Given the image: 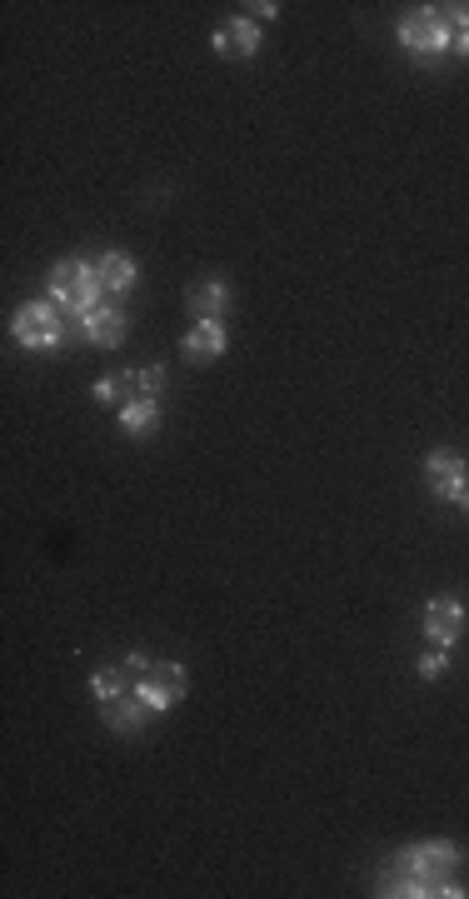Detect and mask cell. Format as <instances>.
I'll return each instance as SVG.
<instances>
[{
    "label": "cell",
    "instance_id": "cell-7",
    "mask_svg": "<svg viewBox=\"0 0 469 899\" xmlns=\"http://www.w3.org/2000/svg\"><path fill=\"white\" fill-rule=\"evenodd\" d=\"M155 710L141 700L135 690H125L121 700H110V704H100V725L105 730H115V735H141L145 730V720H150Z\"/></svg>",
    "mask_w": 469,
    "mask_h": 899
},
{
    "label": "cell",
    "instance_id": "cell-15",
    "mask_svg": "<svg viewBox=\"0 0 469 899\" xmlns=\"http://www.w3.org/2000/svg\"><path fill=\"white\" fill-rule=\"evenodd\" d=\"M131 690L141 694L145 704H150L155 715H165V710H175V704H180V694H175V690H170V684H165V680H155V675H141V680H135Z\"/></svg>",
    "mask_w": 469,
    "mask_h": 899
},
{
    "label": "cell",
    "instance_id": "cell-4",
    "mask_svg": "<svg viewBox=\"0 0 469 899\" xmlns=\"http://www.w3.org/2000/svg\"><path fill=\"white\" fill-rule=\"evenodd\" d=\"M394 35H400V45L415 55V61H439V55L455 45V35H449V25L439 21L435 6H420V11H410Z\"/></svg>",
    "mask_w": 469,
    "mask_h": 899
},
{
    "label": "cell",
    "instance_id": "cell-21",
    "mask_svg": "<svg viewBox=\"0 0 469 899\" xmlns=\"http://www.w3.org/2000/svg\"><path fill=\"white\" fill-rule=\"evenodd\" d=\"M125 670H131L135 680H141V675H150V670H155V660H150L145 650H131V655H125Z\"/></svg>",
    "mask_w": 469,
    "mask_h": 899
},
{
    "label": "cell",
    "instance_id": "cell-1",
    "mask_svg": "<svg viewBox=\"0 0 469 899\" xmlns=\"http://www.w3.org/2000/svg\"><path fill=\"white\" fill-rule=\"evenodd\" d=\"M459 845L455 840H420V845H404L400 855H394L390 875L380 879V895L390 899H465L469 889L455 879L459 869Z\"/></svg>",
    "mask_w": 469,
    "mask_h": 899
},
{
    "label": "cell",
    "instance_id": "cell-10",
    "mask_svg": "<svg viewBox=\"0 0 469 899\" xmlns=\"http://www.w3.org/2000/svg\"><path fill=\"white\" fill-rule=\"evenodd\" d=\"M230 310V285L220 275H205L200 285H190V315L196 320H225Z\"/></svg>",
    "mask_w": 469,
    "mask_h": 899
},
{
    "label": "cell",
    "instance_id": "cell-12",
    "mask_svg": "<svg viewBox=\"0 0 469 899\" xmlns=\"http://www.w3.org/2000/svg\"><path fill=\"white\" fill-rule=\"evenodd\" d=\"M115 415H121V430L131 435V440H150L155 425H160V401H150V395H131Z\"/></svg>",
    "mask_w": 469,
    "mask_h": 899
},
{
    "label": "cell",
    "instance_id": "cell-14",
    "mask_svg": "<svg viewBox=\"0 0 469 899\" xmlns=\"http://www.w3.org/2000/svg\"><path fill=\"white\" fill-rule=\"evenodd\" d=\"M135 684V675L125 670V665H100L96 675H90V694H96V704H110V700H121L125 690Z\"/></svg>",
    "mask_w": 469,
    "mask_h": 899
},
{
    "label": "cell",
    "instance_id": "cell-8",
    "mask_svg": "<svg viewBox=\"0 0 469 899\" xmlns=\"http://www.w3.org/2000/svg\"><path fill=\"white\" fill-rule=\"evenodd\" d=\"M125 326H131V320H125V310L105 300L100 310H90L86 320H80V336H86L90 346H100V350H115V346H125Z\"/></svg>",
    "mask_w": 469,
    "mask_h": 899
},
{
    "label": "cell",
    "instance_id": "cell-6",
    "mask_svg": "<svg viewBox=\"0 0 469 899\" xmlns=\"http://www.w3.org/2000/svg\"><path fill=\"white\" fill-rule=\"evenodd\" d=\"M459 629H465V605H459V595H435L425 605V639L435 645V650H449L459 639Z\"/></svg>",
    "mask_w": 469,
    "mask_h": 899
},
{
    "label": "cell",
    "instance_id": "cell-23",
    "mask_svg": "<svg viewBox=\"0 0 469 899\" xmlns=\"http://www.w3.org/2000/svg\"><path fill=\"white\" fill-rule=\"evenodd\" d=\"M455 55H469V31H455V45H449Z\"/></svg>",
    "mask_w": 469,
    "mask_h": 899
},
{
    "label": "cell",
    "instance_id": "cell-18",
    "mask_svg": "<svg viewBox=\"0 0 469 899\" xmlns=\"http://www.w3.org/2000/svg\"><path fill=\"white\" fill-rule=\"evenodd\" d=\"M96 395L100 405H125V380H96Z\"/></svg>",
    "mask_w": 469,
    "mask_h": 899
},
{
    "label": "cell",
    "instance_id": "cell-3",
    "mask_svg": "<svg viewBox=\"0 0 469 899\" xmlns=\"http://www.w3.org/2000/svg\"><path fill=\"white\" fill-rule=\"evenodd\" d=\"M11 336L21 340L25 350H55L60 340L70 336V315L60 310L55 300H31V305H21V310H15Z\"/></svg>",
    "mask_w": 469,
    "mask_h": 899
},
{
    "label": "cell",
    "instance_id": "cell-11",
    "mask_svg": "<svg viewBox=\"0 0 469 899\" xmlns=\"http://www.w3.org/2000/svg\"><path fill=\"white\" fill-rule=\"evenodd\" d=\"M225 320H196V330H190L186 340H180V355L186 360H215L225 355Z\"/></svg>",
    "mask_w": 469,
    "mask_h": 899
},
{
    "label": "cell",
    "instance_id": "cell-2",
    "mask_svg": "<svg viewBox=\"0 0 469 899\" xmlns=\"http://www.w3.org/2000/svg\"><path fill=\"white\" fill-rule=\"evenodd\" d=\"M45 300H55L60 310L70 315V320H86L90 310H100L105 305V281H100V265H90V261H60L51 271V285H45Z\"/></svg>",
    "mask_w": 469,
    "mask_h": 899
},
{
    "label": "cell",
    "instance_id": "cell-13",
    "mask_svg": "<svg viewBox=\"0 0 469 899\" xmlns=\"http://www.w3.org/2000/svg\"><path fill=\"white\" fill-rule=\"evenodd\" d=\"M96 265H100V281H105V290L115 295V300H121V295L135 285V261L125 255V250H105Z\"/></svg>",
    "mask_w": 469,
    "mask_h": 899
},
{
    "label": "cell",
    "instance_id": "cell-16",
    "mask_svg": "<svg viewBox=\"0 0 469 899\" xmlns=\"http://www.w3.org/2000/svg\"><path fill=\"white\" fill-rule=\"evenodd\" d=\"M125 391L131 395H150V401H160V391H165V370L160 365H141V370H125Z\"/></svg>",
    "mask_w": 469,
    "mask_h": 899
},
{
    "label": "cell",
    "instance_id": "cell-5",
    "mask_svg": "<svg viewBox=\"0 0 469 899\" xmlns=\"http://www.w3.org/2000/svg\"><path fill=\"white\" fill-rule=\"evenodd\" d=\"M425 485L435 490V500L459 505V495H465V485H469L465 460H459L455 450H429V456H425Z\"/></svg>",
    "mask_w": 469,
    "mask_h": 899
},
{
    "label": "cell",
    "instance_id": "cell-22",
    "mask_svg": "<svg viewBox=\"0 0 469 899\" xmlns=\"http://www.w3.org/2000/svg\"><path fill=\"white\" fill-rule=\"evenodd\" d=\"M245 11H250V21H275L280 6H275V0H255V6H245Z\"/></svg>",
    "mask_w": 469,
    "mask_h": 899
},
{
    "label": "cell",
    "instance_id": "cell-19",
    "mask_svg": "<svg viewBox=\"0 0 469 899\" xmlns=\"http://www.w3.org/2000/svg\"><path fill=\"white\" fill-rule=\"evenodd\" d=\"M415 670H420V680H439V675H445V650H425Z\"/></svg>",
    "mask_w": 469,
    "mask_h": 899
},
{
    "label": "cell",
    "instance_id": "cell-24",
    "mask_svg": "<svg viewBox=\"0 0 469 899\" xmlns=\"http://www.w3.org/2000/svg\"><path fill=\"white\" fill-rule=\"evenodd\" d=\"M459 509H465V515H469V485H465V495H459Z\"/></svg>",
    "mask_w": 469,
    "mask_h": 899
},
{
    "label": "cell",
    "instance_id": "cell-9",
    "mask_svg": "<svg viewBox=\"0 0 469 899\" xmlns=\"http://www.w3.org/2000/svg\"><path fill=\"white\" fill-rule=\"evenodd\" d=\"M215 51L220 55H255L260 51V21H250V15H235V21H225L215 31Z\"/></svg>",
    "mask_w": 469,
    "mask_h": 899
},
{
    "label": "cell",
    "instance_id": "cell-20",
    "mask_svg": "<svg viewBox=\"0 0 469 899\" xmlns=\"http://www.w3.org/2000/svg\"><path fill=\"white\" fill-rule=\"evenodd\" d=\"M439 11V21L449 25V35L455 31H469V6H435Z\"/></svg>",
    "mask_w": 469,
    "mask_h": 899
},
{
    "label": "cell",
    "instance_id": "cell-17",
    "mask_svg": "<svg viewBox=\"0 0 469 899\" xmlns=\"http://www.w3.org/2000/svg\"><path fill=\"white\" fill-rule=\"evenodd\" d=\"M155 680H165V684H170V690L175 694H186L190 690V675H186V665H175V660H155Z\"/></svg>",
    "mask_w": 469,
    "mask_h": 899
}]
</instances>
